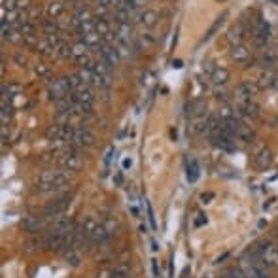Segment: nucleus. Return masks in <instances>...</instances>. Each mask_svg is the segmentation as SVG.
<instances>
[{
	"instance_id": "16",
	"label": "nucleus",
	"mask_w": 278,
	"mask_h": 278,
	"mask_svg": "<svg viewBox=\"0 0 278 278\" xmlns=\"http://www.w3.org/2000/svg\"><path fill=\"white\" fill-rule=\"evenodd\" d=\"M102 225H104V229H106L108 237L112 239V237H116L117 231H119V224H117L116 220H112V218H108V220H104L102 222Z\"/></svg>"
},
{
	"instance_id": "24",
	"label": "nucleus",
	"mask_w": 278,
	"mask_h": 278,
	"mask_svg": "<svg viewBox=\"0 0 278 278\" xmlns=\"http://www.w3.org/2000/svg\"><path fill=\"white\" fill-rule=\"evenodd\" d=\"M152 269H153V278H159V267H157V260H152Z\"/></svg>"
},
{
	"instance_id": "5",
	"label": "nucleus",
	"mask_w": 278,
	"mask_h": 278,
	"mask_svg": "<svg viewBox=\"0 0 278 278\" xmlns=\"http://www.w3.org/2000/svg\"><path fill=\"white\" fill-rule=\"evenodd\" d=\"M231 57H233L237 63H241L243 66H246V68L252 66V63H254V59H252V55H250V49L243 44L233 45V49H231Z\"/></svg>"
},
{
	"instance_id": "17",
	"label": "nucleus",
	"mask_w": 278,
	"mask_h": 278,
	"mask_svg": "<svg viewBox=\"0 0 278 278\" xmlns=\"http://www.w3.org/2000/svg\"><path fill=\"white\" fill-rule=\"evenodd\" d=\"M199 178V165L197 161H191L188 167V180L189 182H195Z\"/></svg>"
},
{
	"instance_id": "29",
	"label": "nucleus",
	"mask_w": 278,
	"mask_h": 278,
	"mask_svg": "<svg viewBox=\"0 0 278 278\" xmlns=\"http://www.w3.org/2000/svg\"><path fill=\"white\" fill-rule=\"evenodd\" d=\"M131 165H133V161H131V159H125V161H123V169H131Z\"/></svg>"
},
{
	"instance_id": "1",
	"label": "nucleus",
	"mask_w": 278,
	"mask_h": 278,
	"mask_svg": "<svg viewBox=\"0 0 278 278\" xmlns=\"http://www.w3.org/2000/svg\"><path fill=\"white\" fill-rule=\"evenodd\" d=\"M81 163H83V159H81V155H80V150H74L70 146H68V150L61 153V157H59V167H61L63 171L68 172V174H74V172L80 171Z\"/></svg>"
},
{
	"instance_id": "11",
	"label": "nucleus",
	"mask_w": 278,
	"mask_h": 278,
	"mask_svg": "<svg viewBox=\"0 0 278 278\" xmlns=\"http://www.w3.org/2000/svg\"><path fill=\"white\" fill-rule=\"evenodd\" d=\"M227 80H229V70H227V68H224V66L214 68V72H212V81H214V85H225Z\"/></svg>"
},
{
	"instance_id": "9",
	"label": "nucleus",
	"mask_w": 278,
	"mask_h": 278,
	"mask_svg": "<svg viewBox=\"0 0 278 278\" xmlns=\"http://www.w3.org/2000/svg\"><path fill=\"white\" fill-rule=\"evenodd\" d=\"M271 163H273V153H271L269 148H261L258 155H256V165H258V169L261 171H265V169H269Z\"/></svg>"
},
{
	"instance_id": "8",
	"label": "nucleus",
	"mask_w": 278,
	"mask_h": 278,
	"mask_svg": "<svg viewBox=\"0 0 278 278\" xmlns=\"http://www.w3.org/2000/svg\"><path fill=\"white\" fill-rule=\"evenodd\" d=\"M205 110H207V102L203 99H193L186 106V112H188L189 117H201L205 114Z\"/></svg>"
},
{
	"instance_id": "31",
	"label": "nucleus",
	"mask_w": 278,
	"mask_h": 278,
	"mask_svg": "<svg viewBox=\"0 0 278 278\" xmlns=\"http://www.w3.org/2000/svg\"><path fill=\"white\" fill-rule=\"evenodd\" d=\"M131 212H133V216H138V208H136V207H131Z\"/></svg>"
},
{
	"instance_id": "28",
	"label": "nucleus",
	"mask_w": 278,
	"mask_h": 278,
	"mask_svg": "<svg viewBox=\"0 0 278 278\" xmlns=\"http://www.w3.org/2000/svg\"><path fill=\"white\" fill-rule=\"evenodd\" d=\"M114 182H116V186H121V182H123V176H121V174H116Z\"/></svg>"
},
{
	"instance_id": "6",
	"label": "nucleus",
	"mask_w": 278,
	"mask_h": 278,
	"mask_svg": "<svg viewBox=\"0 0 278 278\" xmlns=\"http://www.w3.org/2000/svg\"><path fill=\"white\" fill-rule=\"evenodd\" d=\"M21 225H23V229L30 235L38 233V231H42L45 227L42 216H25V218L21 220Z\"/></svg>"
},
{
	"instance_id": "13",
	"label": "nucleus",
	"mask_w": 278,
	"mask_h": 278,
	"mask_svg": "<svg viewBox=\"0 0 278 278\" xmlns=\"http://www.w3.org/2000/svg\"><path fill=\"white\" fill-rule=\"evenodd\" d=\"M241 114H243L244 117H248V119H256V117L260 116V108H258V104L252 100L248 104L241 106Z\"/></svg>"
},
{
	"instance_id": "2",
	"label": "nucleus",
	"mask_w": 278,
	"mask_h": 278,
	"mask_svg": "<svg viewBox=\"0 0 278 278\" xmlns=\"http://www.w3.org/2000/svg\"><path fill=\"white\" fill-rule=\"evenodd\" d=\"M59 171L61 169H47L40 174L38 178V186L36 189L40 193H49V191H57V178H59Z\"/></svg>"
},
{
	"instance_id": "26",
	"label": "nucleus",
	"mask_w": 278,
	"mask_h": 278,
	"mask_svg": "<svg viewBox=\"0 0 278 278\" xmlns=\"http://www.w3.org/2000/svg\"><path fill=\"white\" fill-rule=\"evenodd\" d=\"M214 197V195H212V193H203V195H201V199H203V203H205V205H207V203H210V199Z\"/></svg>"
},
{
	"instance_id": "10",
	"label": "nucleus",
	"mask_w": 278,
	"mask_h": 278,
	"mask_svg": "<svg viewBox=\"0 0 278 278\" xmlns=\"http://www.w3.org/2000/svg\"><path fill=\"white\" fill-rule=\"evenodd\" d=\"M277 76H278V70H275V68H265L260 76V85L261 87H273Z\"/></svg>"
},
{
	"instance_id": "19",
	"label": "nucleus",
	"mask_w": 278,
	"mask_h": 278,
	"mask_svg": "<svg viewBox=\"0 0 278 278\" xmlns=\"http://www.w3.org/2000/svg\"><path fill=\"white\" fill-rule=\"evenodd\" d=\"M38 246H42V244H38V241H32V239H30V241H27V243H25V252H28V254H30V252L38 250Z\"/></svg>"
},
{
	"instance_id": "18",
	"label": "nucleus",
	"mask_w": 278,
	"mask_h": 278,
	"mask_svg": "<svg viewBox=\"0 0 278 278\" xmlns=\"http://www.w3.org/2000/svg\"><path fill=\"white\" fill-rule=\"evenodd\" d=\"M220 278H248V277L243 273V269H229V271H225Z\"/></svg>"
},
{
	"instance_id": "14",
	"label": "nucleus",
	"mask_w": 278,
	"mask_h": 278,
	"mask_svg": "<svg viewBox=\"0 0 278 278\" xmlns=\"http://www.w3.org/2000/svg\"><path fill=\"white\" fill-rule=\"evenodd\" d=\"M64 11V4L63 2H51V4H47V15L49 19H57L61 17Z\"/></svg>"
},
{
	"instance_id": "25",
	"label": "nucleus",
	"mask_w": 278,
	"mask_h": 278,
	"mask_svg": "<svg viewBox=\"0 0 278 278\" xmlns=\"http://www.w3.org/2000/svg\"><path fill=\"white\" fill-rule=\"evenodd\" d=\"M112 275H114L112 271H102L100 275H97V278H112Z\"/></svg>"
},
{
	"instance_id": "22",
	"label": "nucleus",
	"mask_w": 278,
	"mask_h": 278,
	"mask_svg": "<svg viewBox=\"0 0 278 278\" xmlns=\"http://www.w3.org/2000/svg\"><path fill=\"white\" fill-rule=\"evenodd\" d=\"M146 207H148V220H150V224H152V227L155 229V216H153L152 205H150V203H146Z\"/></svg>"
},
{
	"instance_id": "27",
	"label": "nucleus",
	"mask_w": 278,
	"mask_h": 278,
	"mask_svg": "<svg viewBox=\"0 0 278 278\" xmlns=\"http://www.w3.org/2000/svg\"><path fill=\"white\" fill-rule=\"evenodd\" d=\"M36 72H38V74H42V76H44V74H49V70L44 68V66H36Z\"/></svg>"
},
{
	"instance_id": "15",
	"label": "nucleus",
	"mask_w": 278,
	"mask_h": 278,
	"mask_svg": "<svg viewBox=\"0 0 278 278\" xmlns=\"http://www.w3.org/2000/svg\"><path fill=\"white\" fill-rule=\"evenodd\" d=\"M155 21H157V15H155L153 9H144L142 13H140V23H142L144 27H153Z\"/></svg>"
},
{
	"instance_id": "4",
	"label": "nucleus",
	"mask_w": 278,
	"mask_h": 278,
	"mask_svg": "<svg viewBox=\"0 0 278 278\" xmlns=\"http://www.w3.org/2000/svg\"><path fill=\"white\" fill-rule=\"evenodd\" d=\"M254 95H256V87L248 83V81H244L241 83L237 89H235V100L239 102V106H244V104H248L254 100Z\"/></svg>"
},
{
	"instance_id": "20",
	"label": "nucleus",
	"mask_w": 278,
	"mask_h": 278,
	"mask_svg": "<svg viewBox=\"0 0 278 278\" xmlns=\"http://www.w3.org/2000/svg\"><path fill=\"white\" fill-rule=\"evenodd\" d=\"M224 17H225V15H222V17H218V21H216L214 25H212V27H210V30H208V32H207V36H205V38H207V40H208V38H210V36H212V34H214V32H216V28H218V27H220V25H222V21H224Z\"/></svg>"
},
{
	"instance_id": "21",
	"label": "nucleus",
	"mask_w": 278,
	"mask_h": 278,
	"mask_svg": "<svg viewBox=\"0 0 278 278\" xmlns=\"http://www.w3.org/2000/svg\"><path fill=\"white\" fill-rule=\"evenodd\" d=\"M144 2H146V0H127V8L136 9V8H140V6H144Z\"/></svg>"
},
{
	"instance_id": "23",
	"label": "nucleus",
	"mask_w": 278,
	"mask_h": 278,
	"mask_svg": "<svg viewBox=\"0 0 278 278\" xmlns=\"http://www.w3.org/2000/svg\"><path fill=\"white\" fill-rule=\"evenodd\" d=\"M199 218L195 220V227H201V225H205L207 224V216L205 214H197Z\"/></svg>"
},
{
	"instance_id": "12",
	"label": "nucleus",
	"mask_w": 278,
	"mask_h": 278,
	"mask_svg": "<svg viewBox=\"0 0 278 278\" xmlns=\"http://www.w3.org/2000/svg\"><path fill=\"white\" fill-rule=\"evenodd\" d=\"M63 258L68 265H72V267H78V265H80V261H81V252L70 248V250L63 252Z\"/></svg>"
},
{
	"instance_id": "30",
	"label": "nucleus",
	"mask_w": 278,
	"mask_h": 278,
	"mask_svg": "<svg viewBox=\"0 0 278 278\" xmlns=\"http://www.w3.org/2000/svg\"><path fill=\"white\" fill-rule=\"evenodd\" d=\"M227 258H229V254H224L222 258H218V261H216V263H224V260H227Z\"/></svg>"
},
{
	"instance_id": "3",
	"label": "nucleus",
	"mask_w": 278,
	"mask_h": 278,
	"mask_svg": "<svg viewBox=\"0 0 278 278\" xmlns=\"http://www.w3.org/2000/svg\"><path fill=\"white\" fill-rule=\"evenodd\" d=\"M271 38V27L263 21V19H258L256 25L252 28V40H254V45L256 47H265L267 42Z\"/></svg>"
},
{
	"instance_id": "7",
	"label": "nucleus",
	"mask_w": 278,
	"mask_h": 278,
	"mask_svg": "<svg viewBox=\"0 0 278 278\" xmlns=\"http://www.w3.org/2000/svg\"><path fill=\"white\" fill-rule=\"evenodd\" d=\"M248 32V28L244 27V23H237L235 27H231L227 30V42L231 45H239L243 44L244 40V34Z\"/></svg>"
}]
</instances>
